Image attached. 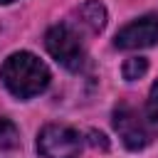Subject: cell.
<instances>
[{
    "label": "cell",
    "mask_w": 158,
    "mask_h": 158,
    "mask_svg": "<svg viewBox=\"0 0 158 158\" xmlns=\"http://www.w3.org/2000/svg\"><path fill=\"white\" fill-rule=\"evenodd\" d=\"M0 79L7 86V91L17 99H32L42 94L49 86V67L32 52H12L2 67H0Z\"/></svg>",
    "instance_id": "obj_1"
},
{
    "label": "cell",
    "mask_w": 158,
    "mask_h": 158,
    "mask_svg": "<svg viewBox=\"0 0 158 158\" xmlns=\"http://www.w3.org/2000/svg\"><path fill=\"white\" fill-rule=\"evenodd\" d=\"M44 47L47 52L69 72H79L84 69V62H86V49H84V42L81 37L67 25V22H59L54 27L47 30L44 35Z\"/></svg>",
    "instance_id": "obj_2"
},
{
    "label": "cell",
    "mask_w": 158,
    "mask_h": 158,
    "mask_svg": "<svg viewBox=\"0 0 158 158\" xmlns=\"http://www.w3.org/2000/svg\"><path fill=\"white\" fill-rule=\"evenodd\" d=\"M114 128H116L118 138L123 141V146L128 151H141L156 138V131H153L151 121L126 101H121L114 109Z\"/></svg>",
    "instance_id": "obj_3"
},
{
    "label": "cell",
    "mask_w": 158,
    "mask_h": 158,
    "mask_svg": "<svg viewBox=\"0 0 158 158\" xmlns=\"http://www.w3.org/2000/svg\"><path fill=\"white\" fill-rule=\"evenodd\" d=\"M81 146V133L64 123H47L37 136L40 158H79Z\"/></svg>",
    "instance_id": "obj_4"
},
{
    "label": "cell",
    "mask_w": 158,
    "mask_h": 158,
    "mask_svg": "<svg viewBox=\"0 0 158 158\" xmlns=\"http://www.w3.org/2000/svg\"><path fill=\"white\" fill-rule=\"evenodd\" d=\"M158 42V15H143L126 27H121L114 37L116 49H143Z\"/></svg>",
    "instance_id": "obj_5"
},
{
    "label": "cell",
    "mask_w": 158,
    "mask_h": 158,
    "mask_svg": "<svg viewBox=\"0 0 158 158\" xmlns=\"http://www.w3.org/2000/svg\"><path fill=\"white\" fill-rule=\"evenodd\" d=\"M67 25L79 35H99L104 27H106V7L96 0H89V2H81L79 7L72 10Z\"/></svg>",
    "instance_id": "obj_6"
},
{
    "label": "cell",
    "mask_w": 158,
    "mask_h": 158,
    "mask_svg": "<svg viewBox=\"0 0 158 158\" xmlns=\"http://www.w3.org/2000/svg\"><path fill=\"white\" fill-rule=\"evenodd\" d=\"M20 146V131L17 126L0 114V148L2 151H10V148H17Z\"/></svg>",
    "instance_id": "obj_7"
},
{
    "label": "cell",
    "mask_w": 158,
    "mask_h": 158,
    "mask_svg": "<svg viewBox=\"0 0 158 158\" xmlns=\"http://www.w3.org/2000/svg\"><path fill=\"white\" fill-rule=\"evenodd\" d=\"M146 72H148V59H146V57H128V59L123 62V67H121V74H123L126 81H136V79H141Z\"/></svg>",
    "instance_id": "obj_8"
},
{
    "label": "cell",
    "mask_w": 158,
    "mask_h": 158,
    "mask_svg": "<svg viewBox=\"0 0 158 158\" xmlns=\"http://www.w3.org/2000/svg\"><path fill=\"white\" fill-rule=\"evenodd\" d=\"M146 118L151 123H158V79L153 81V86L148 91V99H146Z\"/></svg>",
    "instance_id": "obj_9"
},
{
    "label": "cell",
    "mask_w": 158,
    "mask_h": 158,
    "mask_svg": "<svg viewBox=\"0 0 158 158\" xmlns=\"http://www.w3.org/2000/svg\"><path fill=\"white\" fill-rule=\"evenodd\" d=\"M86 138H89V143H91L96 151H109V141H106V136H104L101 131H89Z\"/></svg>",
    "instance_id": "obj_10"
},
{
    "label": "cell",
    "mask_w": 158,
    "mask_h": 158,
    "mask_svg": "<svg viewBox=\"0 0 158 158\" xmlns=\"http://www.w3.org/2000/svg\"><path fill=\"white\" fill-rule=\"evenodd\" d=\"M7 2H15V0H0V5H7Z\"/></svg>",
    "instance_id": "obj_11"
}]
</instances>
